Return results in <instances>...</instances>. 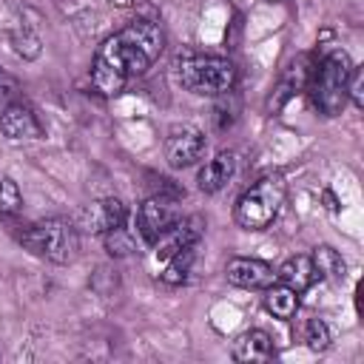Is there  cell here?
I'll use <instances>...</instances> for the list:
<instances>
[{
    "label": "cell",
    "mask_w": 364,
    "mask_h": 364,
    "mask_svg": "<svg viewBox=\"0 0 364 364\" xmlns=\"http://www.w3.org/2000/svg\"><path fill=\"white\" fill-rule=\"evenodd\" d=\"M122 225H128V205L119 196H102L82 210V228L94 236H105Z\"/></svg>",
    "instance_id": "cell-10"
},
{
    "label": "cell",
    "mask_w": 364,
    "mask_h": 364,
    "mask_svg": "<svg viewBox=\"0 0 364 364\" xmlns=\"http://www.w3.org/2000/svg\"><path fill=\"white\" fill-rule=\"evenodd\" d=\"M236 168H239V159L233 151H219L213 154L199 171H196V188L202 193H219L233 176H236Z\"/></svg>",
    "instance_id": "cell-12"
},
{
    "label": "cell",
    "mask_w": 364,
    "mask_h": 364,
    "mask_svg": "<svg viewBox=\"0 0 364 364\" xmlns=\"http://www.w3.org/2000/svg\"><path fill=\"white\" fill-rule=\"evenodd\" d=\"M102 239H105V250L111 256H128V253H134V236L128 233L125 225L117 228V230H111V233H105Z\"/></svg>",
    "instance_id": "cell-20"
},
{
    "label": "cell",
    "mask_w": 364,
    "mask_h": 364,
    "mask_svg": "<svg viewBox=\"0 0 364 364\" xmlns=\"http://www.w3.org/2000/svg\"><path fill=\"white\" fill-rule=\"evenodd\" d=\"M23 208V193H20V185L0 171V213L3 216H11Z\"/></svg>",
    "instance_id": "cell-19"
},
{
    "label": "cell",
    "mask_w": 364,
    "mask_h": 364,
    "mask_svg": "<svg viewBox=\"0 0 364 364\" xmlns=\"http://www.w3.org/2000/svg\"><path fill=\"white\" fill-rule=\"evenodd\" d=\"M347 100H353L355 108H364V71H361V65H353V71H350Z\"/></svg>",
    "instance_id": "cell-21"
},
{
    "label": "cell",
    "mask_w": 364,
    "mask_h": 364,
    "mask_svg": "<svg viewBox=\"0 0 364 364\" xmlns=\"http://www.w3.org/2000/svg\"><path fill=\"white\" fill-rule=\"evenodd\" d=\"M176 82L199 97H222L236 85V65L228 57L216 54H185L173 63Z\"/></svg>",
    "instance_id": "cell-3"
},
{
    "label": "cell",
    "mask_w": 364,
    "mask_h": 364,
    "mask_svg": "<svg viewBox=\"0 0 364 364\" xmlns=\"http://www.w3.org/2000/svg\"><path fill=\"white\" fill-rule=\"evenodd\" d=\"M318 276H316V267H313V259L307 256V253H296V256H287L282 264H279V270H276V282H282V284H287L290 290H296L299 296L316 282Z\"/></svg>",
    "instance_id": "cell-14"
},
{
    "label": "cell",
    "mask_w": 364,
    "mask_h": 364,
    "mask_svg": "<svg viewBox=\"0 0 364 364\" xmlns=\"http://www.w3.org/2000/svg\"><path fill=\"white\" fill-rule=\"evenodd\" d=\"M176 219H179L176 199L168 196V193H162V191H156L148 199H142V205L136 208V233L151 247Z\"/></svg>",
    "instance_id": "cell-6"
},
{
    "label": "cell",
    "mask_w": 364,
    "mask_h": 364,
    "mask_svg": "<svg viewBox=\"0 0 364 364\" xmlns=\"http://www.w3.org/2000/svg\"><path fill=\"white\" fill-rule=\"evenodd\" d=\"M20 245L51 264H71L80 253V230L65 216H48L34 225H28L20 233Z\"/></svg>",
    "instance_id": "cell-4"
},
{
    "label": "cell",
    "mask_w": 364,
    "mask_h": 364,
    "mask_svg": "<svg viewBox=\"0 0 364 364\" xmlns=\"http://www.w3.org/2000/svg\"><path fill=\"white\" fill-rule=\"evenodd\" d=\"M193 259H196V247H188V250L173 253V256L165 262L159 279H162L165 284H171V287L185 284V279H188V273H191V267H193Z\"/></svg>",
    "instance_id": "cell-17"
},
{
    "label": "cell",
    "mask_w": 364,
    "mask_h": 364,
    "mask_svg": "<svg viewBox=\"0 0 364 364\" xmlns=\"http://www.w3.org/2000/svg\"><path fill=\"white\" fill-rule=\"evenodd\" d=\"M287 196V185L282 173H267L256 179L250 188L242 191V196L233 205V222L242 230H267Z\"/></svg>",
    "instance_id": "cell-5"
},
{
    "label": "cell",
    "mask_w": 364,
    "mask_h": 364,
    "mask_svg": "<svg viewBox=\"0 0 364 364\" xmlns=\"http://www.w3.org/2000/svg\"><path fill=\"white\" fill-rule=\"evenodd\" d=\"M264 310H267L273 318L290 321V318L299 313V293L290 290V287L282 284V282H273V284L264 287Z\"/></svg>",
    "instance_id": "cell-15"
},
{
    "label": "cell",
    "mask_w": 364,
    "mask_h": 364,
    "mask_svg": "<svg viewBox=\"0 0 364 364\" xmlns=\"http://www.w3.org/2000/svg\"><path fill=\"white\" fill-rule=\"evenodd\" d=\"M267 3H282V0H267Z\"/></svg>",
    "instance_id": "cell-24"
},
{
    "label": "cell",
    "mask_w": 364,
    "mask_h": 364,
    "mask_svg": "<svg viewBox=\"0 0 364 364\" xmlns=\"http://www.w3.org/2000/svg\"><path fill=\"white\" fill-rule=\"evenodd\" d=\"M165 48V31L156 20L136 17L125 28L108 34L91 60V85L105 94L117 97L131 77L145 74Z\"/></svg>",
    "instance_id": "cell-1"
},
{
    "label": "cell",
    "mask_w": 364,
    "mask_h": 364,
    "mask_svg": "<svg viewBox=\"0 0 364 364\" xmlns=\"http://www.w3.org/2000/svg\"><path fill=\"white\" fill-rule=\"evenodd\" d=\"M230 358L239 361V364H256V361H270L273 358V338L253 327V330H245L242 336H236L233 347H230Z\"/></svg>",
    "instance_id": "cell-13"
},
{
    "label": "cell",
    "mask_w": 364,
    "mask_h": 364,
    "mask_svg": "<svg viewBox=\"0 0 364 364\" xmlns=\"http://www.w3.org/2000/svg\"><path fill=\"white\" fill-rule=\"evenodd\" d=\"M17 91H20L17 80H14V77H9L6 71H0V100H3V102H14Z\"/></svg>",
    "instance_id": "cell-22"
},
{
    "label": "cell",
    "mask_w": 364,
    "mask_h": 364,
    "mask_svg": "<svg viewBox=\"0 0 364 364\" xmlns=\"http://www.w3.org/2000/svg\"><path fill=\"white\" fill-rule=\"evenodd\" d=\"M225 279L233 284V287H242V290H264L267 284L276 282V270L273 264L262 262V259H253V256H233L228 264H225Z\"/></svg>",
    "instance_id": "cell-11"
},
{
    "label": "cell",
    "mask_w": 364,
    "mask_h": 364,
    "mask_svg": "<svg viewBox=\"0 0 364 364\" xmlns=\"http://www.w3.org/2000/svg\"><path fill=\"white\" fill-rule=\"evenodd\" d=\"M353 60L344 48H330L307 71V97L321 117H338L347 105V80Z\"/></svg>",
    "instance_id": "cell-2"
},
{
    "label": "cell",
    "mask_w": 364,
    "mask_h": 364,
    "mask_svg": "<svg viewBox=\"0 0 364 364\" xmlns=\"http://www.w3.org/2000/svg\"><path fill=\"white\" fill-rule=\"evenodd\" d=\"M310 259H313V267H316V276H318V279H327V282H344V276H347V264H344V259H341V253H338L336 247L321 245V247H316V250L310 253Z\"/></svg>",
    "instance_id": "cell-16"
},
{
    "label": "cell",
    "mask_w": 364,
    "mask_h": 364,
    "mask_svg": "<svg viewBox=\"0 0 364 364\" xmlns=\"http://www.w3.org/2000/svg\"><path fill=\"white\" fill-rule=\"evenodd\" d=\"M162 151L171 168H188L205 154V131L193 122H176L168 128Z\"/></svg>",
    "instance_id": "cell-7"
},
{
    "label": "cell",
    "mask_w": 364,
    "mask_h": 364,
    "mask_svg": "<svg viewBox=\"0 0 364 364\" xmlns=\"http://www.w3.org/2000/svg\"><path fill=\"white\" fill-rule=\"evenodd\" d=\"M301 341H304L307 350L324 353V350L333 344V333H330V327H327L324 318H316V316H313V318H307L304 327H301Z\"/></svg>",
    "instance_id": "cell-18"
},
{
    "label": "cell",
    "mask_w": 364,
    "mask_h": 364,
    "mask_svg": "<svg viewBox=\"0 0 364 364\" xmlns=\"http://www.w3.org/2000/svg\"><path fill=\"white\" fill-rule=\"evenodd\" d=\"M0 134L9 142H34L43 136V122L37 119L34 108L28 102H6V108L0 111Z\"/></svg>",
    "instance_id": "cell-9"
},
{
    "label": "cell",
    "mask_w": 364,
    "mask_h": 364,
    "mask_svg": "<svg viewBox=\"0 0 364 364\" xmlns=\"http://www.w3.org/2000/svg\"><path fill=\"white\" fill-rule=\"evenodd\" d=\"M202 230H205V219L199 213L193 216H179L151 247H154V259L156 262H168L173 253L179 250H188V247H196V242L202 239Z\"/></svg>",
    "instance_id": "cell-8"
},
{
    "label": "cell",
    "mask_w": 364,
    "mask_h": 364,
    "mask_svg": "<svg viewBox=\"0 0 364 364\" xmlns=\"http://www.w3.org/2000/svg\"><path fill=\"white\" fill-rule=\"evenodd\" d=\"M108 3H114V6H122V9H125V6H134V0H108Z\"/></svg>",
    "instance_id": "cell-23"
}]
</instances>
